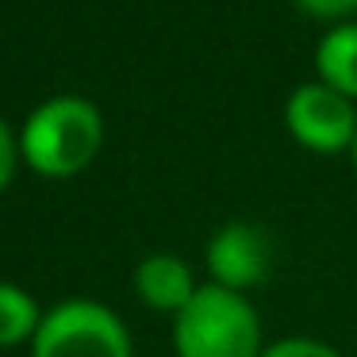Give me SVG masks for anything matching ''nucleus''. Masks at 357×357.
Returning <instances> with one entry per match:
<instances>
[{"mask_svg":"<svg viewBox=\"0 0 357 357\" xmlns=\"http://www.w3.org/2000/svg\"><path fill=\"white\" fill-rule=\"evenodd\" d=\"M315 73L323 85L357 100V24H334L315 47Z\"/></svg>","mask_w":357,"mask_h":357,"instance_id":"0eeeda50","label":"nucleus"},{"mask_svg":"<svg viewBox=\"0 0 357 357\" xmlns=\"http://www.w3.org/2000/svg\"><path fill=\"white\" fill-rule=\"evenodd\" d=\"M265 334L250 296L219 284H200L196 296L173 315L177 357H261Z\"/></svg>","mask_w":357,"mask_h":357,"instance_id":"f03ea898","label":"nucleus"},{"mask_svg":"<svg viewBox=\"0 0 357 357\" xmlns=\"http://www.w3.org/2000/svg\"><path fill=\"white\" fill-rule=\"evenodd\" d=\"M261 357H342L331 342L311 338V334H288V338H277L265 346Z\"/></svg>","mask_w":357,"mask_h":357,"instance_id":"1a4fd4ad","label":"nucleus"},{"mask_svg":"<svg viewBox=\"0 0 357 357\" xmlns=\"http://www.w3.org/2000/svg\"><path fill=\"white\" fill-rule=\"evenodd\" d=\"M16 165H20V139L12 135V127L0 119V192L12 185Z\"/></svg>","mask_w":357,"mask_h":357,"instance_id":"9b49d317","label":"nucleus"},{"mask_svg":"<svg viewBox=\"0 0 357 357\" xmlns=\"http://www.w3.org/2000/svg\"><path fill=\"white\" fill-rule=\"evenodd\" d=\"M296 8L307 12L311 20H346L357 12V0H296Z\"/></svg>","mask_w":357,"mask_h":357,"instance_id":"9d476101","label":"nucleus"},{"mask_svg":"<svg viewBox=\"0 0 357 357\" xmlns=\"http://www.w3.org/2000/svg\"><path fill=\"white\" fill-rule=\"evenodd\" d=\"M196 288H200V280L181 254L158 250V254H146L135 265V296L158 315L173 319L196 296Z\"/></svg>","mask_w":357,"mask_h":357,"instance_id":"423d86ee","label":"nucleus"},{"mask_svg":"<svg viewBox=\"0 0 357 357\" xmlns=\"http://www.w3.org/2000/svg\"><path fill=\"white\" fill-rule=\"evenodd\" d=\"M284 127L311 154H342L357 139V108L323 81L296 85L284 100Z\"/></svg>","mask_w":357,"mask_h":357,"instance_id":"20e7f679","label":"nucleus"},{"mask_svg":"<svg viewBox=\"0 0 357 357\" xmlns=\"http://www.w3.org/2000/svg\"><path fill=\"white\" fill-rule=\"evenodd\" d=\"M349 158H354V169H357V139H354V146H349Z\"/></svg>","mask_w":357,"mask_h":357,"instance_id":"f8f14e48","label":"nucleus"},{"mask_svg":"<svg viewBox=\"0 0 357 357\" xmlns=\"http://www.w3.org/2000/svg\"><path fill=\"white\" fill-rule=\"evenodd\" d=\"M31 357H135V342L108 303L77 296L43 311Z\"/></svg>","mask_w":357,"mask_h":357,"instance_id":"7ed1b4c3","label":"nucleus"},{"mask_svg":"<svg viewBox=\"0 0 357 357\" xmlns=\"http://www.w3.org/2000/svg\"><path fill=\"white\" fill-rule=\"evenodd\" d=\"M104 146V116L85 96H50L20 131V158L39 177H77Z\"/></svg>","mask_w":357,"mask_h":357,"instance_id":"f257e3e1","label":"nucleus"},{"mask_svg":"<svg viewBox=\"0 0 357 357\" xmlns=\"http://www.w3.org/2000/svg\"><path fill=\"white\" fill-rule=\"evenodd\" d=\"M204 265H208L211 284L250 296L254 288H261L273 273V238L257 223L231 219V223H223L208 238Z\"/></svg>","mask_w":357,"mask_h":357,"instance_id":"39448f33","label":"nucleus"},{"mask_svg":"<svg viewBox=\"0 0 357 357\" xmlns=\"http://www.w3.org/2000/svg\"><path fill=\"white\" fill-rule=\"evenodd\" d=\"M39 323H43V307L35 303V296L12 284V280H0V349L31 342Z\"/></svg>","mask_w":357,"mask_h":357,"instance_id":"6e6552de","label":"nucleus"}]
</instances>
